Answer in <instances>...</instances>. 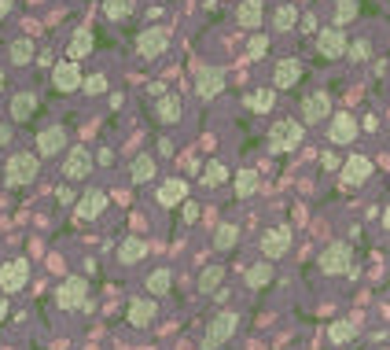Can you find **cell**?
Segmentation results:
<instances>
[{"instance_id":"1","label":"cell","mask_w":390,"mask_h":350,"mask_svg":"<svg viewBox=\"0 0 390 350\" xmlns=\"http://www.w3.org/2000/svg\"><path fill=\"white\" fill-rule=\"evenodd\" d=\"M37 170H41L37 151H15V155H8V163H4V185L23 188V185L37 181Z\"/></svg>"},{"instance_id":"2","label":"cell","mask_w":390,"mask_h":350,"mask_svg":"<svg viewBox=\"0 0 390 350\" xmlns=\"http://www.w3.org/2000/svg\"><path fill=\"white\" fill-rule=\"evenodd\" d=\"M302 137H306V125L295 122V118H280V122H273L265 144H269L273 155H284V151H295L302 144Z\"/></svg>"},{"instance_id":"3","label":"cell","mask_w":390,"mask_h":350,"mask_svg":"<svg viewBox=\"0 0 390 350\" xmlns=\"http://www.w3.org/2000/svg\"><path fill=\"white\" fill-rule=\"evenodd\" d=\"M236 328H240V317H236L232 310L214 314V321L206 324V332H203V350H218V346H225V343L236 336Z\"/></svg>"},{"instance_id":"4","label":"cell","mask_w":390,"mask_h":350,"mask_svg":"<svg viewBox=\"0 0 390 350\" xmlns=\"http://www.w3.org/2000/svg\"><path fill=\"white\" fill-rule=\"evenodd\" d=\"M56 302L63 310H89V280L85 277H67L56 292Z\"/></svg>"},{"instance_id":"5","label":"cell","mask_w":390,"mask_h":350,"mask_svg":"<svg viewBox=\"0 0 390 350\" xmlns=\"http://www.w3.org/2000/svg\"><path fill=\"white\" fill-rule=\"evenodd\" d=\"M354 266V251H350V244H328L320 251V269H324V277H339V273H354L350 269Z\"/></svg>"},{"instance_id":"6","label":"cell","mask_w":390,"mask_h":350,"mask_svg":"<svg viewBox=\"0 0 390 350\" xmlns=\"http://www.w3.org/2000/svg\"><path fill=\"white\" fill-rule=\"evenodd\" d=\"M332 118V96L328 93H310L298 103V122L302 125H320Z\"/></svg>"},{"instance_id":"7","label":"cell","mask_w":390,"mask_h":350,"mask_svg":"<svg viewBox=\"0 0 390 350\" xmlns=\"http://www.w3.org/2000/svg\"><path fill=\"white\" fill-rule=\"evenodd\" d=\"M67 144H70V133L63 125H45L37 133V140H33V151L41 159H56L59 151H67Z\"/></svg>"},{"instance_id":"8","label":"cell","mask_w":390,"mask_h":350,"mask_svg":"<svg viewBox=\"0 0 390 350\" xmlns=\"http://www.w3.org/2000/svg\"><path fill=\"white\" fill-rule=\"evenodd\" d=\"M30 284V262L26 258H11L0 266V292L4 295H15V292H23Z\"/></svg>"},{"instance_id":"9","label":"cell","mask_w":390,"mask_h":350,"mask_svg":"<svg viewBox=\"0 0 390 350\" xmlns=\"http://www.w3.org/2000/svg\"><path fill=\"white\" fill-rule=\"evenodd\" d=\"M169 48V30L166 26H144L140 34H137V52L144 56V59H155V56H162Z\"/></svg>"},{"instance_id":"10","label":"cell","mask_w":390,"mask_h":350,"mask_svg":"<svg viewBox=\"0 0 390 350\" xmlns=\"http://www.w3.org/2000/svg\"><path fill=\"white\" fill-rule=\"evenodd\" d=\"M81 67H78V59H63V63H56L52 67V85H56V93H78L81 89Z\"/></svg>"},{"instance_id":"11","label":"cell","mask_w":390,"mask_h":350,"mask_svg":"<svg viewBox=\"0 0 390 350\" xmlns=\"http://www.w3.org/2000/svg\"><path fill=\"white\" fill-rule=\"evenodd\" d=\"M93 151L89 148H70L67 151V159H63V177L67 181H85L89 177V170H93Z\"/></svg>"},{"instance_id":"12","label":"cell","mask_w":390,"mask_h":350,"mask_svg":"<svg viewBox=\"0 0 390 350\" xmlns=\"http://www.w3.org/2000/svg\"><path fill=\"white\" fill-rule=\"evenodd\" d=\"M195 93H199V100H214L225 93V71L221 67H203L199 74H195Z\"/></svg>"},{"instance_id":"13","label":"cell","mask_w":390,"mask_h":350,"mask_svg":"<svg viewBox=\"0 0 390 350\" xmlns=\"http://www.w3.org/2000/svg\"><path fill=\"white\" fill-rule=\"evenodd\" d=\"M107 210V192L103 188H89L81 192V200L74 203V214L81 217V222H96V217Z\"/></svg>"},{"instance_id":"14","label":"cell","mask_w":390,"mask_h":350,"mask_svg":"<svg viewBox=\"0 0 390 350\" xmlns=\"http://www.w3.org/2000/svg\"><path fill=\"white\" fill-rule=\"evenodd\" d=\"M346 34H342V26H328V30H320L317 34V52L324 56V59H339V56H346Z\"/></svg>"},{"instance_id":"15","label":"cell","mask_w":390,"mask_h":350,"mask_svg":"<svg viewBox=\"0 0 390 350\" xmlns=\"http://www.w3.org/2000/svg\"><path fill=\"white\" fill-rule=\"evenodd\" d=\"M288 247H291V225L265 229V236H262V254L265 258H284Z\"/></svg>"},{"instance_id":"16","label":"cell","mask_w":390,"mask_h":350,"mask_svg":"<svg viewBox=\"0 0 390 350\" xmlns=\"http://www.w3.org/2000/svg\"><path fill=\"white\" fill-rule=\"evenodd\" d=\"M354 137H357L354 115H346V111L332 115V122H328V140H332V144H354Z\"/></svg>"},{"instance_id":"17","label":"cell","mask_w":390,"mask_h":350,"mask_svg":"<svg viewBox=\"0 0 390 350\" xmlns=\"http://www.w3.org/2000/svg\"><path fill=\"white\" fill-rule=\"evenodd\" d=\"M368 177H372V163H368L364 155H350L342 163V170H339V181L342 185H364Z\"/></svg>"},{"instance_id":"18","label":"cell","mask_w":390,"mask_h":350,"mask_svg":"<svg viewBox=\"0 0 390 350\" xmlns=\"http://www.w3.org/2000/svg\"><path fill=\"white\" fill-rule=\"evenodd\" d=\"M181 115H184V103H181L177 93H166V96L155 100V122H162V125H177Z\"/></svg>"},{"instance_id":"19","label":"cell","mask_w":390,"mask_h":350,"mask_svg":"<svg viewBox=\"0 0 390 350\" xmlns=\"http://www.w3.org/2000/svg\"><path fill=\"white\" fill-rule=\"evenodd\" d=\"M155 177H159V163H155V155L140 151V155L129 163V181H133V185H147V181H155Z\"/></svg>"},{"instance_id":"20","label":"cell","mask_w":390,"mask_h":350,"mask_svg":"<svg viewBox=\"0 0 390 350\" xmlns=\"http://www.w3.org/2000/svg\"><path fill=\"white\" fill-rule=\"evenodd\" d=\"M125 317H129V324H133V328H147L151 321L159 317V302L155 299H133Z\"/></svg>"},{"instance_id":"21","label":"cell","mask_w":390,"mask_h":350,"mask_svg":"<svg viewBox=\"0 0 390 350\" xmlns=\"http://www.w3.org/2000/svg\"><path fill=\"white\" fill-rule=\"evenodd\" d=\"M144 258H147V240L125 236L118 244V262H122V266H137V262H144Z\"/></svg>"},{"instance_id":"22","label":"cell","mask_w":390,"mask_h":350,"mask_svg":"<svg viewBox=\"0 0 390 350\" xmlns=\"http://www.w3.org/2000/svg\"><path fill=\"white\" fill-rule=\"evenodd\" d=\"M298 78H302V63L298 59H280L276 63V74H273L276 89H291V85H298Z\"/></svg>"},{"instance_id":"23","label":"cell","mask_w":390,"mask_h":350,"mask_svg":"<svg viewBox=\"0 0 390 350\" xmlns=\"http://www.w3.org/2000/svg\"><path fill=\"white\" fill-rule=\"evenodd\" d=\"M262 19H265V4L262 0H243L240 8H236V23L254 30V26H262Z\"/></svg>"},{"instance_id":"24","label":"cell","mask_w":390,"mask_h":350,"mask_svg":"<svg viewBox=\"0 0 390 350\" xmlns=\"http://www.w3.org/2000/svg\"><path fill=\"white\" fill-rule=\"evenodd\" d=\"M37 115V96L33 93H15L11 96V122H30Z\"/></svg>"},{"instance_id":"25","label":"cell","mask_w":390,"mask_h":350,"mask_svg":"<svg viewBox=\"0 0 390 350\" xmlns=\"http://www.w3.org/2000/svg\"><path fill=\"white\" fill-rule=\"evenodd\" d=\"M184 200H188V185H184V181L173 177V181H162V185H159V203H162V207H181Z\"/></svg>"},{"instance_id":"26","label":"cell","mask_w":390,"mask_h":350,"mask_svg":"<svg viewBox=\"0 0 390 350\" xmlns=\"http://www.w3.org/2000/svg\"><path fill=\"white\" fill-rule=\"evenodd\" d=\"M8 59H11V67H30L33 63V41L30 37H15L8 45Z\"/></svg>"},{"instance_id":"27","label":"cell","mask_w":390,"mask_h":350,"mask_svg":"<svg viewBox=\"0 0 390 350\" xmlns=\"http://www.w3.org/2000/svg\"><path fill=\"white\" fill-rule=\"evenodd\" d=\"M228 181H232V173H228V166H225L221 159L206 163V170H203V188H221V185H228Z\"/></svg>"},{"instance_id":"28","label":"cell","mask_w":390,"mask_h":350,"mask_svg":"<svg viewBox=\"0 0 390 350\" xmlns=\"http://www.w3.org/2000/svg\"><path fill=\"white\" fill-rule=\"evenodd\" d=\"M243 280H247V288H254V292H262L265 284L273 280V266H269V262H254V266H247Z\"/></svg>"},{"instance_id":"29","label":"cell","mask_w":390,"mask_h":350,"mask_svg":"<svg viewBox=\"0 0 390 350\" xmlns=\"http://www.w3.org/2000/svg\"><path fill=\"white\" fill-rule=\"evenodd\" d=\"M169 288H173V273L169 269H151L147 273V295L162 299V295H169Z\"/></svg>"},{"instance_id":"30","label":"cell","mask_w":390,"mask_h":350,"mask_svg":"<svg viewBox=\"0 0 390 350\" xmlns=\"http://www.w3.org/2000/svg\"><path fill=\"white\" fill-rule=\"evenodd\" d=\"M295 23H298V11H295V4H280V8L273 11V30H276V34H288V30H295Z\"/></svg>"},{"instance_id":"31","label":"cell","mask_w":390,"mask_h":350,"mask_svg":"<svg viewBox=\"0 0 390 350\" xmlns=\"http://www.w3.org/2000/svg\"><path fill=\"white\" fill-rule=\"evenodd\" d=\"M236 240H240V229H236L232 222H221L218 229H214V247L218 251H232Z\"/></svg>"},{"instance_id":"32","label":"cell","mask_w":390,"mask_h":350,"mask_svg":"<svg viewBox=\"0 0 390 350\" xmlns=\"http://www.w3.org/2000/svg\"><path fill=\"white\" fill-rule=\"evenodd\" d=\"M89 52H93V34L89 30H78L70 37V45H67V59H85Z\"/></svg>"},{"instance_id":"33","label":"cell","mask_w":390,"mask_h":350,"mask_svg":"<svg viewBox=\"0 0 390 350\" xmlns=\"http://www.w3.org/2000/svg\"><path fill=\"white\" fill-rule=\"evenodd\" d=\"M273 103H276V93H273V89H254V93H247V107H251L254 115L273 111Z\"/></svg>"},{"instance_id":"34","label":"cell","mask_w":390,"mask_h":350,"mask_svg":"<svg viewBox=\"0 0 390 350\" xmlns=\"http://www.w3.org/2000/svg\"><path fill=\"white\" fill-rule=\"evenodd\" d=\"M221 280H225V266H206L199 273V292L203 295H214V292L221 288Z\"/></svg>"},{"instance_id":"35","label":"cell","mask_w":390,"mask_h":350,"mask_svg":"<svg viewBox=\"0 0 390 350\" xmlns=\"http://www.w3.org/2000/svg\"><path fill=\"white\" fill-rule=\"evenodd\" d=\"M258 188H262V181H258L254 170H240V173H236V195H240V200H251Z\"/></svg>"},{"instance_id":"36","label":"cell","mask_w":390,"mask_h":350,"mask_svg":"<svg viewBox=\"0 0 390 350\" xmlns=\"http://www.w3.org/2000/svg\"><path fill=\"white\" fill-rule=\"evenodd\" d=\"M354 336H357L354 321H335V324L328 328V339H332V343H339V346H342V343H350Z\"/></svg>"},{"instance_id":"37","label":"cell","mask_w":390,"mask_h":350,"mask_svg":"<svg viewBox=\"0 0 390 350\" xmlns=\"http://www.w3.org/2000/svg\"><path fill=\"white\" fill-rule=\"evenodd\" d=\"M133 8H137V0H103V15L107 19H125Z\"/></svg>"},{"instance_id":"38","label":"cell","mask_w":390,"mask_h":350,"mask_svg":"<svg viewBox=\"0 0 390 350\" xmlns=\"http://www.w3.org/2000/svg\"><path fill=\"white\" fill-rule=\"evenodd\" d=\"M357 19V0H339L335 4V26H346Z\"/></svg>"},{"instance_id":"39","label":"cell","mask_w":390,"mask_h":350,"mask_svg":"<svg viewBox=\"0 0 390 350\" xmlns=\"http://www.w3.org/2000/svg\"><path fill=\"white\" fill-rule=\"evenodd\" d=\"M81 89L89 93V96H100V93H107V74H89L81 81Z\"/></svg>"},{"instance_id":"40","label":"cell","mask_w":390,"mask_h":350,"mask_svg":"<svg viewBox=\"0 0 390 350\" xmlns=\"http://www.w3.org/2000/svg\"><path fill=\"white\" fill-rule=\"evenodd\" d=\"M247 52H251V59H262V56L269 52V37H265V34H254L251 45H247Z\"/></svg>"},{"instance_id":"41","label":"cell","mask_w":390,"mask_h":350,"mask_svg":"<svg viewBox=\"0 0 390 350\" xmlns=\"http://www.w3.org/2000/svg\"><path fill=\"white\" fill-rule=\"evenodd\" d=\"M346 56H350L354 63H364L368 56H372V45H368V41H354V45L346 48Z\"/></svg>"},{"instance_id":"42","label":"cell","mask_w":390,"mask_h":350,"mask_svg":"<svg viewBox=\"0 0 390 350\" xmlns=\"http://www.w3.org/2000/svg\"><path fill=\"white\" fill-rule=\"evenodd\" d=\"M56 200H59V207H74V203L81 200V195H78V192H74L70 185H63V188L56 192Z\"/></svg>"},{"instance_id":"43","label":"cell","mask_w":390,"mask_h":350,"mask_svg":"<svg viewBox=\"0 0 390 350\" xmlns=\"http://www.w3.org/2000/svg\"><path fill=\"white\" fill-rule=\"evenodd\" d=\"M181 217L191 225V222H199V203H191V200H184L181 203Z\"/></svg>"},{"instance_id":"44","label":"cell","mask_w":390,"mask_h":350,"mask_svg":"<svg viewBox=\"0 0 390 350\" xmlns=\"http://www.w3.org/2000/svg\"><path fill=\"white\" fill-rule=\"evenodd\" d=\"M320 166H324V170H342V163H339L335 151H324V155H320Z\"/></svg>"},{"instance_id":"45","label":"cell","mask_w":390,"mask_h":350,"mask_svg":"<svg viewBox=\"0 0 390 350\" xmlns=\"http://www.w3.org/2000/svg\"><path fill=\"white\" fill-rule=\"evenodd\" d=\"M11 144V122H0V148Z\"/></svg>"},{"instance_id":"46","label":"cell","mask_w":390,"mask_h":350,"mask_svg":"<svg viewBox=\"0 0 390 350\" xmlns=\"http://www.w3.org/2000/svg\"><path fill=\"white\" fill-rule=\"evenodd\" d=\"M96 163H100V166H111V163H115V155H111V148H100V155H96Z\"/></svg>"},{"instance_id":"47","label":"cell","mask_w":390,"mask_h":350,"mask_svg":"<svg viewBox=\"0 0 390 350\" xmlns=\"http://www.w3.org/2000/svg\"><path fill=\"white\" fill-rule=\"evenodd\" d=\"M147 93L159 100V96H166V85H162V81H151V85H147Z\"/></svg>"},{"instance_id":"48","label":"cell","mask_w":390,"mask_h":350,"mask_svg":"<svg viewBox=\"0 0 390 350\" xmlns=\"http://www.w3.org/2000/svg\"><path fill=\"white\" fill-rule=\"evenodd\" d=\"M155 148H159V155H173V140H169V137H162Z\"/></svg>"},{"instance_id":"49","label":"cell","mask_w":390,"mask_h":350,"mask_svg":"<svg viewBox=\"0 0 390 350\" xmlns=\"http://www.w3.org/2000/svg\"><path fill=\"white\" fill-rule=\"evenodd\" d=\"M11 4H15V0H0V19H4V15L11 11Z\"/></svg>"},{"instance_id":"50","label":"cell","mask_w":390,"mask_h":350,"mask_svg":"<svg viewBox=\"0 0 390 350\" xmlns=\"http://www.w3.org/2000/svg\"><path fill=\"white\" fill-rule=\"evenodd\" d=\"M4 317H8V299L0 295V321H4Z\"/></svg>"},{"instance_id":"51","label":"cell","mask_w":390,"mask_h":350,"mask_svg":"<svg viewBox=\"0 0 390 350\" xmlns=\"http://www.w3.org/2000/svg\"><path fill=\"white\" fill-rule=\"evenodd\" d=\"M383 229H390V207L383 210Z\"/></svg>"},{"instance_id":"52","label":"cell","mask_w":390,"mask_h":350,"mask_svg":"<svg viewBox=\"0 0 390 350\" xmlns=\"http://www.w3.org/2000/svg\"><path fill=\"white\" fill-rule=\"evenodd\" d=\"M0 85H4V74H0Z\"/></svg>"}]
</instances>
